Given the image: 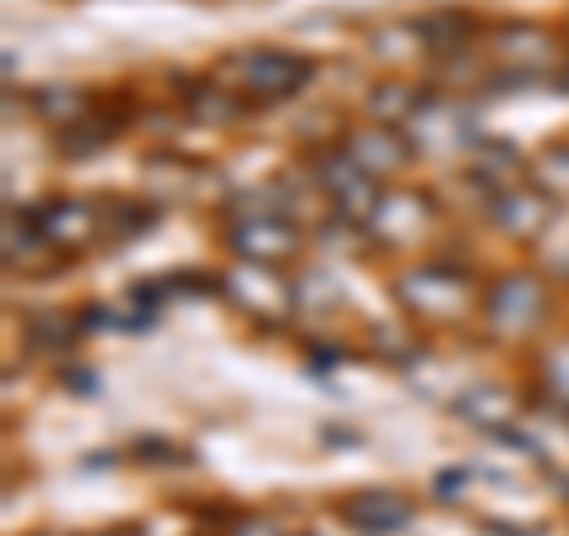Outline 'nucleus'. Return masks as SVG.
<instances>
[{
	"mask_svg": "<svg viewBox=\"0 0 569 536\" xmlns=\"http://www.w3.org/2000/svg\"><path fill=\"white\" fill-rule=\"evenodd\" d=\"M356 167H370V171H385V167H395L399 162V142L389 138V133H361L356 138Z\"/></svg>",
	"mask_w": 569,
	"mask_h": 536,
	"instance_id": "7ed1b4c3",
	"label": "nucleus"
},
{
	"mask_svg": "<svg viewBox=\"0 0 569 536\" xmlns=\"http://www.w3.org/2000/svg\"><path fill=\"white\" fill-rule=\"evenodd\" d=\"M238 536H280V532H271V527H242Z\"/></svg>",
	"mask_w": 569,
	"mask_h": 536,
	"instance_id": "20e7f679",
	"label": "nucleus"
},
{
	"mask_svg": "<svg viewBox=\"0 0 569 536\" xmlns=\"http://www.w3.org/2000/svg\"><path fill=\"white\" fill-rule=\"evenodd\" d=\"M351 517H356V523H361L366 532L385 536V532H399V527L408 523V504H399L395 494H366L361 504L351 508Z\"/></svg>",
	"mask_w": 569,
	"mask_h": 536,
	"instance_id": "f03ea898",
	"label": "nucleus"
},
{
	"mask_svg": "<svg viewBox=\"0 0 569 536\" xmlns=\"http://www.w3.org/2000/svg\"><path fill=\"white\" fill-rule=\"evenodd\" d=\"M242 67H247V86H252L257 96H280V91H290V86L299 81L295 77L299 62L280 58V52H252Z\"/></svg>",
	"mask_w": 569,
	"mask_h": 536,
	"instance_id": "f257e3e1",
	"label": "nucleus"
}]
</instances>
